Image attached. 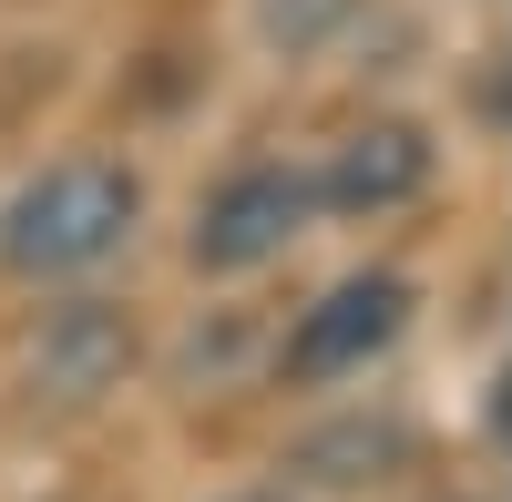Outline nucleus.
<instances>
[{
	"label": "nucleus",
	"mask_w": 512,
	"mask_h": 502,
	"mask_svg": "<svg viewBox=\"0 0 512 502\" xmlns=\"http://www.w3.org/2000/svg\"><path fill=\"white\" fill-rule=\"evenodd\" d=\"M134 236H144V175L123 154H52L0 205V267L31 287L103 277Z\"/></svg>",
	"instance_id": "obj_1"
},
{
	"label": "nucleus",
	"mask_w": 512,
	"mask_h": 502,
	"mask_svg": "<svg viewBox=\"0 0 512 502\" xmlns=\"http://www.w3.org/2000/svg\"><path fill=\"white\" fill-rule=\"evenodd\" d=\"M308 226H318V185H308V164H287V154H246V164H226V175L205 185L195 226H185V267H195V277H256V267H277Z\"/></svg>",
	"instance_id": "obj_2"
},
{
	"label": "nucleus",
	"mask_w": 512,
	"mask_h": 502,
	"mask_svg": "<svg viewBox=\"0 0 512 502\" xmlns=\"http://www.w3.org/2000/svg\"><path fill=\"white\" fill-rule=\"evenodd\" d=\"M410 318H420V287L400 267H349V277H328L318 298L297 308V328L277 339V369H287L297 390L369 380V369L410 339Z\"/></svg>",
	"instance_id": "obj_3"
},
{
	"label": "nucleus",
	"mask_w": 512,
	"mask_h": 502,
	"mask_svg": "<svg viewBox=\"0 0 512 502\" xmlns=\"http://www.w3.org/2000/svg\"><path fill=\"white\" fill-rule=\"evenodd\" d=\"M431 175H441V134L410 113H369L308 164L318 216H400V205L431 195Z\"/></svg>",
	"instance_id": "obj_4"
},
{
	"label": "nucleus",
	"mask_w": 512,
	"mask_h": 502,
	"mask_svg": "<svg viewBox=\"0 0 512 502\" xmlns=\"http://www.w3.org/2000/svg\"><path fill=\"white\" fill-rule=\"evenodd\" d=\"M21 369H31V400L82 410V400L123 390V369H134V318H123L113 298H62V308H41Z\"/></svg>",
	"instance_id": "obj_5"
},
{
	"label": "nucleus",
	"mask_w": 512,
	"mask_h": 502,
	"mask_svg": "<svg viewBox=\"0 0 512 502\" xmlns=\"http://www.w3.org/2000/svg\"><path fill=\"white\" fill-rule=\"evenodd\" d=\"M400 451H410V421H400V410H379V421L349 410V421H328V431L297 441V472H308V482H379Z\"/></svg>",
	"instance_id": "obj_6"
},
{
	"label": "nucleus",
	"mask_w": 512,
	"mask_h": 502,
	"mask_svg": "<svg viewBox=\"0 0 512 502\" xmlns=\"http://www.w3.org/2000/svg\"><path fill=\"white\" fill-rule=\"evenodd\" d=\"M349 11L359 0H256V31H267V52H318Z\"/></svg>",
	"instance_id": "obj_7"
},
{
	"label": "nucleus",
	"mask_w": 512,
	"mask_h": 502,
	"mask_svg": "<svg viewBox=\"0 0 512 502\" xmlns=\"http://www.w3.org/2000/svg\"><path fill=\"white\" fill-rule=\"evenodd\" d=\"M451 502H482V492H451Z\"/></svg>",
	"instance_id": "obj_8"
}]
</instances>
